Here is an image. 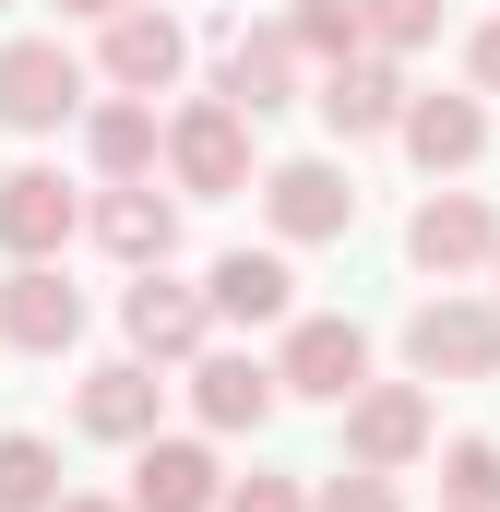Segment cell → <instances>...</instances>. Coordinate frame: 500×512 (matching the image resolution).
<instances>
[{
	"mask_svg": "<svg viewBox=\"0 0 500 512\" xmlns=\"http://www.w3.org/2000/svg\"><path fill=\"white\" fill-rule=\"evenodd\" d=\"M179 72H191V24H179V12L131 0V12L96 24V84H108V96H179Z\"/></svg>",
	"mask_w": 500,
	"mask_h": 512,
	"instance_id": "obj_8",
	"label": "cell"
},
{
	"mask_svg": "<svg viewBox=\"0 0 500 512\" xmlns=\"http://www.w3.org/2000/svg\"><path fill=\"white\" fill-rule=\"evenodd\" d=\"M262 227H274V251H322L358 227V179L334 155H286V167H262Z\"/></svg>",
	"mask_w": 500,
	"mask_h": 512,
	"instance_id": "obj_7",
	"label": "cell"
},
{
	"mask_svg": "<svg viewBox=\"0 0 500 512\" xmlns=\"http://www.w3.org/2000/svg\"><path fill=\"white\" fill-rule=\"evenodd\" d=\"M84 167H96V191H108V179H155V167H167L155 96H96V108H84Z\"/></svg>",
	"mask_w": 500,
	"mask_h": 512,
	"instance_id": "obj_19",
	"label": "cell"
},
{
	"mask_svg": "<svg viewBox=\"0 0 500 512\" xmlns=\"http://www.w3.org/2000/svg\"><path fill=\"white\" fill-rule=\"evenodd\" d=\"M489 298H500V262H489Z\"/></svg>",
	"mask_w": 500,
	"mask_h": 512,
	"instance_id": "obj_30",
	"label": "cell"
},
{
	"mask_svg": "<svg viewBox=\"0 0 500 512\" xmlns=\"http://www.w3.org/2000/svg\"><path fill=\"white\" fill-rule=\"evenodd\" d=\"M310 108H322L334 143H381V131H405L417 84H405V60H393V48H358V60H334V72L310 84Z\"/></svg>",
	"mask_w": 500,
	"mask_h": 512,
	"instance_id": "obj_10",
	"label": "cell"
},
{
	"mask_svg": "<svg viewBox=\"0 0 500 512\" xmlns=\"http://www.w3.org/2000/svg\"><path fill=\"white\" fill-rule=\"evenodd\" d=\"M322 72H310V48L286 36V24H239V36H215V84L203 96H227L239 120H274V108H298Z\"/></svg>",
	"mask_w": 500,
	"mask_h": 512,
	"instance_id": "obj_6",
	"label": "cell"
},
{
	"mask_svg": "<svg viewBox=\"0 0 500 512\" xmlns=\"http://www.w3.org/2000/svg\"><path fill=\"white\" fill-rule=\"evenodd\" d=\"M393 143H405V155H417L429 179H465V167L489 155V96H477V84H465V96H417Z\"/></svg>",
	"mask_w": 500,
	"mask_h": 512,
	"instance_id": "obj_20",
	"label": "cell"
},
{
	"mask_svg": "<svg viewBox=\"0 0 500 512\" xmlns=\"http://www.w3.org/2000/svg\"><path fill=\"white\" fill-rule=\"evenodd\" d=\"M274 370H286L298 405H346V393H370V334L346 310H298L286 346H274Z\"/></svg>",
	"mask_w": 500,
	"mask_h": 512,
	"instance_id": "obj_12",
	"label": "cell"
},
{
	"mask_svg": "<svg viewBox=\"0 0 500 512\" xmlns=\"http://www.w3.org/2000/svg\"><path fill=\"white\" fill-rule=\"evenodd\" d=\"M358 36L393 48V60H417V48L441 36V0H358Z\"/></svg>",
	"mask_w": 500,
	"mask_h": 512,
	"instance_id": "obj_24",
	"label": "cell"
},
{
	"mask_svg": "<svg viewBox=\"0 0 500 512\" xmlns=\"http://www.w3.org/2000/svg\"><path fill=\"white\" fill-rule=\"evenodd\" d=\"M429 465H441V512H500V441H489V429L441 441Z\"/></svg>",
	"mask_w": 500,
	"mask_h": 512,
	"instance_id": "obj_22",
	"label": "cell"
},
{
	"mask_svg": "<svg viewBox=\"0 0 500 512\" xmlns=\"http://www.w3.org/2000/svg\"><path fill=\"white\" fill-rule=\"evenodd\" d=\"M203 298H215L227 334H286V322H298V262L286 251H215Z\"/></svg>",
	"mask_w": 500,
	"mask_h": 512,
	"instance_id": "obj_18",
	"label": "cell"
},
{
	"mask_svg": "<svg viewBox=\"0 0 500 512\" xmlns=\"http://www.w3.org/2000/svg\"><path fill=\"white\" fill-rule=\"evenodd\" d=\"M96 108V60H72L60 36H0V131H60Z\"/></svg>",
	"mask_w": 500,
	"mask_h": 512,
	"instance_id": "obj_3",
	"label": "cell"
},
{
	"mask_svg": "<svg viewBox=\"0 0 500 512\" xmlns=\"http://www.w3.org/2000/svg\"><path fill=\"white\" fill-rule=\"evenodd\" d=\"M405 370L417 382H500V298H465V286L417 298L405 310Z\"/></svg>",
	"mask_w": 500,
	"mask_h": 512,
	"instance_id": "obj_2",
	"label": "cell"
},
{
	"mask_svg": "<svg viewBox=\"0 0 500 512\" xmlns=\"http://www.w3.org/2000/svg\"><path fill=\"white\" fill-rule=\"evenodd\" d=\"M155 417H167V370H155V358H96V370L72 382V429L108 441V453H143Z\"/></svg>",
	"mask_w": 500,
	"mask_h": 512,
	"instance_id": "obj_11",
	"label": "cell"
},
{
	"mask_svg": "<svg viewBox=\"0 0 500 512\" xmlns=\"http://www.w3.org/2000/svg\"><path fill=\"white\" fill-rule=\"evenodd\" d=\"M0 346L12 358H72L84 346V286L60 262H12L0 274Z\"/></svg>",
	"mask_w": 500,
	"mask_h": 512,
	"instance_id": "obj_13",
	"label": "cell"
},
{
	"mask_svg": "<svg viewBox=\"0 0 500 512\" xmlns=\"http://www.w3.org/2000/svg\"><path fill=\"white\" fill-rule=\"evenodd\" d=\"M84 239L131 274H155V262H179V191H155V179H108L96 191V215H84Z\"/></svg>",
	"mask_w": 500,
	"mask_h": 512,
	"instance_id": "obj_16",
	"label": "cell"
},
{
	"mask_svg": "<svg viewBox=\"0 0 500 512\" xmlns=\"http://www.w3.org/2000/svg\"><path fill=\"white\" fill-rule=\"evenodd\" d=\"M310 512H405V489H393L381 465H334V477L310 489Z\"/></svg>",
	"mask_w": 500,
	"mask_h": 512,
	"instance_id": "obj_25",
	"label": "cell"
},
{
	"mask_svg": "<svg viewBox=\"0 0 500 512\" xmlns=\"http://www.w3.org/2000/svg\"><path fill=\"white\" fill-rule=\"evenodd\" d=\"M405 262H417V274H441V286L489 274V262H500V215H489V191H453V179H429V203L405 215Z\"/></svg>",
	"mask_w": 500,
	"mask_h": 512,
	"instance_id": "obj_9",
	"label": "cell"
},
{
	"mask_svg": "<svg viewBox=\"0 0 500 512\" xmlns=\"http://www.w3.org/2000/svg\"><path fill=\"white\" fill-rule=\"evenodd\" d=\"M60 441H36V429H0V512H60Z\"/></svg>",
	"mask_w": 500,
	"mask_h": 512,
	"instance_id": "obj_21",
	"label": "cell"
},
{
	"mask_svg": "<svg viewBox=\"0 0 500 512\" xmlns=\"http://www.w3.org/2000/svg\"><path fill=\"white\" fill-rule=\"evenodd\" d=\"M60 512H131V489H120V501H108V489H72Z\"/></svg>",
	"mask_w": 500,
	"mask_h": 512,
	"instance_id": "obj_28",
	"label": "cell"
},
{
	"mask_svg": "<svg viewBox=\"0 0 500 512\" xmlns=\"http://www.w3.org/2000/svg\"><path fill=\"white\" fill-rule=\"evenodd\" d=\"M274 405H286V370H274V358H250V346H203V358H191V417H203L215 441L262 429Z\"/></svg>",
	"mask_w": 500,
	"mask_h": 512,
	"instance_id": "obj_17",
	"label": "cell"
},
{
	"mask_svg": "<svg viewBox=\"0 0 500 512\" xmlns=\"http://www.w3.org/2000/svg\"><path fill=\"white\" fill-rule=\"evenodd\" d=\"M84 191L60 179V167H12L0 179V262H60L72 239H84Z\"/></svg>",
	"mask_w": 500,
	"mask_h": 512,
	"instance_id": "obj_14",
	"label": "cell"
},
{
	"mask_svg": "<svg viewBox=\"0 0 500 512\" xmlns=\"http://www.w3.org/2000/svg\"><path fill=\"white\" fill-rule=\"evenodd\" d=\"M227 512H310V489L262 465V477H227Z\"/></svg>",
	"mask_w": 500,
	"mask_h": 512,
	"instance_id": "obj_26",
	"label": "cell"
},
{
	"mask_svg": "<svg viewBox=\"0 0 500 512\" xmlns=\"http://www.w3.org/2000/svg\"><path fill=\"white\" fill-rule=\"evenodd\" d=\"M465 72H477V96H500V12L465 36Z\"/></svg>",
	"mask_w": 500,
	"mask_h": 512,
	"instance_id": "obj_27",
	"label": "cell"
},
{
	"mask_svg": "<svg viewBox=\"0 0 500 512\" xmlns=\"http://www.w3.org/2000/svg\"><path fill=\"white\" fill-rule=\"evenodd\" d=\"M250 131L227 96H191V108H167V191L179 203H227V191H262V155H250Z\"/></svg>",
	"mask_w": 500,
	"mask_h": 512,
	"instance_id": "obj_1",
	"label": "cell"
},
{
	"mask_svg": "<svg viewBox=\"0 0 500 512\" xmlns=\"http://www.w3.org/2000/svg\"><path fill=\"white\" fill-rule=\"evenodd\" d=\"M334 417H346V465H381V477H405V465H429V453H441V405H429L417 370H405V382L346 393Z\"/></svg>",
	"mask_w": 500,
	"mask_h": 512,
	"instance_id": "obj_4",
	"label": "cell"
},
{
	"mask_svg": "<svg viewBox=\"0 0 500 512\" xmlns=\"http://www.w3.org/2000/svg\"><path fill=\"white\" fill-rule=\"evenodd\" d=\"M131 512H227L215 429H155V441L131 453Z\"/></svg>",
	"mask_w": 500,
	"mask_h": 512,
	"instance_id": "obj_15",
	"label": "cell"
},
{
	"mask_svg": "<svg viewBox=\"0 0 500 512\" xmlns=\"http://www.w3.org/2000/svg\"><path fill=\"white\" fill-rule=\"evenodd\" d=\"M286 36L310 48V72H334V60H358V48H370V36H358V0H298V12H286Z\"/></svg>",
	"mask_w": 500,
	"mask_h": 512,
	"instance_id": "obj_23",
	"label": "cell"
},
{
	"mask_svg": "<svg viewBox=\"0 0 500 512\" xmlns=\"http://www.w3.org/2000/svg\"><path fill=\"white\" fill-rule=\"evenodd\" d=\"M0 12H12V0H0Z\"/></svg>",
	"mask_w": 500,
	"mask_h": 512,
	"instance_id": "obj_31",
	"label": "cell"
},
{
	"mask_svg": "<svg viewBox=\"0 0 500 512\" xmlns=\"http://www.w3.org/2000/svg\"><path fill=\"white\" fill-rule=\"evenodd\" d=\"M215 334H227V322H215V298H203V286H179L167 262L120 286V346H131V358H155V370H191Z\"/></svg>",
	"mask_w": 500,
	"mask_h": 512,
	"instance_id": "obj_5",
	"label": "cell"
},
{
	"mask_svg": "<svg viewBox=\"0 0 500 512\" xmlns=\"http://www.w3.org/2000/svg\"><path fill=\"white\" fill-rule=\"evenodd\" d=\"M60 12H72V24H108V12H131V0H60Z\"/></svg>",
	"mask_w": 500,
	"mask_h": 512,
	"instance_id": "obj_29",
	"label": "cell"
}]
</instances>
